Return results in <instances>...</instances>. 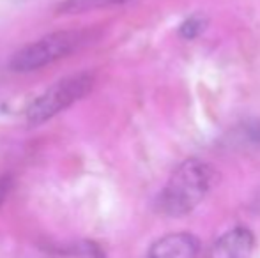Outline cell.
I'll return each instance as SVG.
<instances>
[{
  "label": "cell",
  "instance_id": "6",
  "mask_svg": "<svg viewBox=\"0 0 260 258\" xmlns=\"http://www.w3.org/2000/svg\"><path fill=\"white\" fill-rule=\"evenodd\" d=\"M122 2H127V0H62L55 11L62 16H73V14H83L105 9V7L119 6Z\"/></svg>",
  "mask_w": 260,
  "mask_h": 258
},
{
  "label": "cell",
  "instance_id": "4",
  "mask_svg": "<svg viewBox=\"0 0 260 258\" xmlns=\"http://www.w3.org/2000/svg\"><path fill=\"white\" fill-rule=\"evenodd\" d=\"M255 249V235L244 227L223 234L209 249L207 258H250Z\"/></svg>",
  "mask_w": 260,
  "mask_h": 258
},
{
  "label": "cell",
  "instance_id": "1",
  "mask_svg": "<svg viewBox=\"0 0 260 258\" xmlns=\"http://www.w3.org/2000/svg\"><path fill=\"white\" fill-rule=\"evenodd\" d=\"M218 182V172L202 159L181 163L157 196V209L168 217L193 212Z\"/></svg>",
  "mask_w": 260,
  "mask_h": 258
},
{
  "label": "cell",
  "instance_id": "3",
  "mask_svg": "<svg viewBox=\"0 0 260 258\" xmlns=\"http://www.w3.org/2000/svg\"><path fill=\"white\" fill-rule=\"evenodd\" d=\"M94 83H96V78L90 71L75 72V75L58 80L57 83L48 87L41 96L36 97L34 103L28 106L27 114H25V122L30 128L45 124L55 115L62 114L66 108L83 99L92 90Z\"/></svg>",
  "mask_w": 260,
  "mask_h": 258
},
{
  "label": "cell",
  "instance_id": "2",
  "mask_svg": "<svg viewBox=\"0 0 260 258\" xmlns=\"http://www.w3.org/2000/svg\"><path fill=\"white\" fill-rule=\"evenodd\" d=\"M96 34L87 28H69L57 30L36 39V41L20 48L9 60V71L13 72H32L46 65L58 62L73 55L80 48L90 45Z\"/></svg>",
  "mask_w": 260,
  "mask_h": 258
},
{
  "label": "cell",
  "instance_id": "7",
  "mask_svg": "<svg viewBox=\"0 0 260 258\" xmlns=\"http://www.w3.org/2000/svg\"><path fill=\"white\" fill-rule=\"evenodd\" d=\"M11 188H13V177H9V175H2V177H0V205H2L4 200L7 198Z\"/></svg>",
  "mask_w": 260,
  "mask_h": 258
},
{
  "label": "cell",
  "instance_id": "5",
  "mask_svg": "<svg viewBox=\"0 0 260 258\" xmlns=\"http://www.w3.org/2000/svg\"><path fill=\"white\" fill-rule=\"evenodd\" d=\"M200 242L188 232L168 234L149 248L145 258H197Z\"/></svg>",
  "mask_w": 260,
  "mask_h": 258
}]
</instances>
